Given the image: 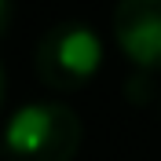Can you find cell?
<instances>
[{"label":"cell","instance_id":"obj_1","mask_svg":"<svg viewBox=\"0 0 161 161\" xmlns=\"http://www.w3.org/2000/svg\"><path fill=\"white\" fill-rule=\"evenodd\" d=\"M84 139L80 117L73 106L55 99L26 103L11 114L4 128L8 161H73Z\"/></svg>","mask_w":161,"mask_h":161},{"label":"cell","instance_id":"obj_2","mask_svg":"<svg viewBox=\"0 0 161 161\" xmlns=\"http://www.w3.org/2000/svg\"><path fill=\"white\" fill-rule=\"evenodd\" d=\"M33 66L37 77L55 92H73L80 84H88L103 66V40L88 22H55L44 37H40L37 51H33Z\"/></svg>","mask_w":161,"mask_h":161},{"label":"cell","instance_id":"obj_3","mask_svg":"<svg viewBox=\"0 0 161 161\" xmlns=\"http://www.w3.org/2000/svg\"><path fill=\"white\" fill-rule=\"evenodd\" d=\"M114 40L139 73L161 70V0H117Z\"/></svg>","mask_w":161,"mask_h":161},{"label":"cell","instance_id":"obj_4","mask_svg":"<svg viewBox=\"0 0 161 161\" xmlns=\"http://www.w3.org/2000/svg\"><path fill=\"white\" fill-rule=\"evenodd\" d=\"M11 30V0H0V37Z\"/></svg>","mask_w":161,"mask_h":161},{"label":"cell","instance_id":"obj_5","mask_svg":"<svg viewBox=\"0 0 161 161\" xmlns=\"http://www.w3.org/2000/svg\"><path fill=\"white\" fill-rule=\"evenodd\" d=\"M4 99H8V77H4V62H0V110H4Z\"/></svg>","mask_w":161,"mask_h":161},{"label":"cell","instance_id":"obj_6","mask_svg":"<svg viewBox=\"0 0 161 161\" xmlns=\"http://www.w3.org/2000/svg\"><path fill=\"white\" fill-rule=\"evenodd\" d=\"M158 106H161V95H158Z\"/></svg>","mask_w":161,"mask_h":161}]
</instances>
